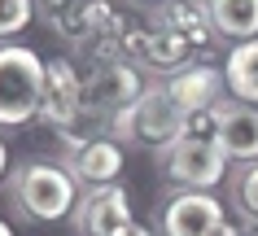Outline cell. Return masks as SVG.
<instances>
[{
    "instance_id": "6da1fadb",
    "label": "cell",
    "mask_w": 258,
    "mask_h": 236,
    "mask_svg": "<svg viewBox=\"0 0 258 236\" xmlns=\"http://www.w3.org/2000/svg\"><path fill=\"white\" fill-rule=\"evenodd\" d=\"M9 197L14 206L35 223H61L79 210V188L75 175L57 162H22L9 175Z\"/></svg>"
},
{
    "instance_id": "7a4b0ae2",
    "label": "cell",
    "mask_w": 258,
    "mask_h": 236,
    "mask_svg": "<svg viewBox=\"0 0 258 236\" xmlns=\"http://www.w3.org/2000/svg\"><path fill=\"white\" fill-rule=\"evenodd\" d=\"M44 66L48 61L27 44L0 48V127H27L31 118H40Z\"/></svg>"
},
{
    "instance_id": "3957f363",
    "label": "cell",
    "mask_w": 258,
    "mask_h": 236,
    "mask_svg": "<svg viewBox=\"0 0 258 236\" xmlns=\"http://www.w3.org/2000/svg\"><path fill=\"white\" fill-rule=\"evenodd\" d=\"M109 123H114V136L118 140H136L145 149L166 153L179 136H184V123H188V118L175 110V101L166 97V88H145V97H140L132 110L114 114Z\"/></svg>"
},
{
    "instance_id": "277c9868",
    "label": "cell",
    "mask_w": 258,
    "mask_h": 236,
    "mask_svg": "<svg viewBox=\"0 0 258 236\" xmlns=\"http://www.w3.org/2000/svg\"><path fill=\"white\" fill-rule=\"evenodd\" d=\"M162 171L179 188L188 193H210L215 184H223L228 175V153L215 140H197V136H179L171 149L162 153Z\"/></svg>"
},
{
    "instance_id": "5b68a950",
    "label": "cell",
    "mask_w": 258,
    "mask_h": 236,
    "mask_svg": "<svg viewBox=\"0 0 258 236\" xmlns=\"http://www.w3.org/2000/svg\"><path fill=\"white\" fill-rule=\"evenodd\" d=\"M145 97V79L132 61L122 57H101L92 66V74L83 79V110H101V114H122Z\"/></svg>"
},
{
    "instance_id": "8992f818",
    "label": "cell",
    "mask_w": 258,
    "mask_h": 236,
    "mask_svg": "<svg viewBox=\"0 0 258 236\" xmlns=\"http://www.w3.org/2000/svg\"><path fill=\"white\" fill-rule=\"evenodd\" d=\"M79 114H83V79L75 74V66H70V61H61V57H57V61H48V66H44L40 118L66 136V131H75Z\"/></svg>"
},
{
    "instance_id": "52a82bcc",
    "label": "cell",
    "mask_w": 258,
    "mask_h": 236,
    "mask_svg": "<svg viewBox=\"0 0 258 236\" xmlns=\"http://www.w3.org/2000/svg\"><path fill=\"white\" fill-rule=\"evenodd\" d=\"M162 232L166 236H215L223 223H228V210L223 201L210 193H188V188H179L171 201L162 206Z\"/></svg>"
},
{
    "instance_id": "ba28073f",
    "label": "cell",
    "mask_w": 258,
    "mask_h": 236,
    "mask_svg": "<svg viewBox=\"0 0 258 236\" xmlns=\"http://www.w3.org/2000/svg\"><path fill=\"white\" fill-rule=\"evenodd\" d=\"M166 97L175 101V110L184 118L192 114H206V110H219L223 97H228V79H223V70L206 66V61H192V66L175 70L171 79H166Z\"/></svg>"
},
{
    "instance_id": "9c48e42d",
    "label": "cell",
    "mask_w": 258,
    "mask_h": 236,
    "mask_svg": "<svg viewBox=\"0 0 258 236\" xmlns=\"http://www.w3.org/2000/svg\"><path fill=\"white\" fill-rule=\"evenodd\" d=\"M75 223H79L83 236H127L132 232V201H127V188L122 184H109V188H92V193L79 201L75 210Z\"/></svg>"
},
{
    "instance_id": "30bf717a",
    "label": "cell",
    "mask_w": 258,
    "mask_h": 236,
    "mask_svg": "<svg viewBox=\"0 0 258 236\" xmlns=\"http://www.w3.org/2000/svg\"><path fill=\"white\" fill-rule=\"evenodd\" d=\"M118 48L132 61H140V66H149V70H158V74H175V70H184V66H192L188 61V48L175 40V35H166V31H158V27H127L122 31V40H118Z\"/></svg>"
},
{
    "instance_id": "8fae6325",
    "label": "cell",
    "mask_w": 258,
    "mask_h": 236,
    "mask_svg": "<svg viewBox=\"0 0 258 236\" xmlns=\"http://www.w3.org/2000/svg\"><path fill=\"white\" fill-rule=\"evenodd\" d=\"M70 175L75 180H83L88 188H109V184H118L122 175V144L118 140H105V136H92L88 144H79V149H70Z\"/></svg>"
},
{
    "instance_id": "7c38bea8",
    "label": "cell",
    "mask_w": 258,
    "mask_h": 236,
    "mask_svg": "<svg viewBox=\"0 0 258 236\" xmlns=\"http://www.w3.org/2000/svg\"><path fill=\"white\" fill-rule=\"evenodd\" d=\"M219 149L228 153V162H258V105H219Z\"/></svg>"
},
{
    "instance_id": "4fadbf2b",
    "label": "cell",
    "mask_w": 258,
    "mask_h": 236,
    "mask_svg": "<svg viewBox=\"0 0 258 236\" xmlns=\"http://www.w3.org/2000/svg\"><path fill=\"white\" fill-rule=\"evenodd\" d=\"M153 27L166 31V35H175L188 53L206 48V44H210V35H215L210 14H206L197 0H166L162 9H158V18H153Z\"/></svg>"
},
{
    "instance_id": "5bb4252c",
    "label": "cell",
    "mask_w": 258,
    "mask_h": 236,
    "mask_svg": "<svg viewBox=\"0 0 258 236\" xmlns=\"http://www.w3.org/2000/svg\"><path fill=\"white\" fill-rule=\"evenodd\" d=\"M206 14L215 35H228L232 44L258 40V0H206Z\"/></svg>"
},
{
    "instance_id": "9a60e30c",
    "label": "cell",
    "mask_w": 258,
    "mask_h": 236,
    "mask_svg": "<svg viewBox=\"0 0 258 236\" xmlns=\"http://www.w3.org/2000/svg\"><path fill=\"white\" fill-rule=\"evenodd\" d=\"M223 79H228V92L241 105H258V40H245L228 53Z\"/></svg>"
},
{
    "instance_id": "2e32d148",
    "label": "cell",
    "mask_w": 258,
    "mask_h": 236,
    "mask_svg": "<svg viewBox=\"0 0 258 236\" xmlns=\"http://www.w3.org/2000/svg\"><path fill=\"white\" fill-rule=\"evenodd\" d=\"M31 14H35V0H0V40L27 31Z\"/></svg>"
},
{
    "instance_id": "e0dca14e",
    "label": "cell",
    "mask_w": 258,
    "mask_h": 236,
    "mask_svg": "<svg viewBox=\"0 0 258 236\" xmlns=\"http://www.w3.org/2000/svg\"><path fill=\"white\" fill-rule=\"evenodd\" d=\"M236 201H241V210L249 219H258V162H249V167L241 171V180H236Z\"/></svg>"
},
{
    "instance_id": "ac0fdd59",
    "label": "cell",
    "mask_w": 258,
    "mask_h": 236,
    "mask_svg": "<svg viewBox=\"0 0 258 236\" xmlns=\"http://www.w3.org/2000/svg\"><path fill=\"white\" fill-rule=\"evenodd\" d=\"M215 236H241V227H236V223H232V219H228V223H223V227H219V232H215Z\"/></svg>"
},
{
    "instance_id": "d6986e66",
    "label": "cell",
    "mask_w": 258,
    "mask_h": 236,
    "mask_svg": "<svg viewBox=\"0 0 258 236\" xmlns=\"http://www.w3.org/2000/svg\"><path fill=\"white\" fill-rule=\"evenodd\" d=\"M5 171H9V149H5V140H0V180H5Z\"/></svg>"
},
{
    "instance_id": "ffe728a7",
    "label": "cell",
    "mask_w": 258,
    "mask_h": 236,
    "mask_svg": "<svg viewBox=\"0 0 258 236\" xmlns=\"http://www.w3.org/2000/svg\"><path fill=\"white\" fill-rule=\"evenodd\" d=\"M127 236H153V232H149V227H140V223H132V232H127Z\"/></svg>"
},
{
    "instance_id": "44dd1931",
    "label": "cell",
    "mask_w": 258,
    "mask_h": 236,
    "mask_svg": "<svg viewBox=\"0 0 258 236\" xmlns=\"http://www.w3.org/2000/svg\"><path fill=\"white\" fill-rule=\"evenodd\" d=\"M0 236H14V232H9V223H5V219H0Z\"/></svg>"
},
{
    "instance_id": "7402d4cb",
    "label": "cell",
    "mask_w": 258,
    "mask_h": 236,
    "mask_svg": "<svg viewBox=\"0 0 258 236\" xmlns=\"http://www.w3.org/2000/svg\"><path fill=\"white\" fill-rule=\"evenodd\" d=\"M149 5H158V0H149Z\"/></svg>"
},
{
    "instance_id": "603a6c76",
    "label": "cell",
    "mask_w": 258,
    "mask_h": 236,
    "mask_svg": "<svg viewBox=\"0 0 258 236\" xmlns=\"http://www.w3.org/2000/svg\"><path fill=\"white\" fill-rule=\"evenodd\" d=\"M254 236H258V227H254Z\"/></svg>"
}]
</instances>
